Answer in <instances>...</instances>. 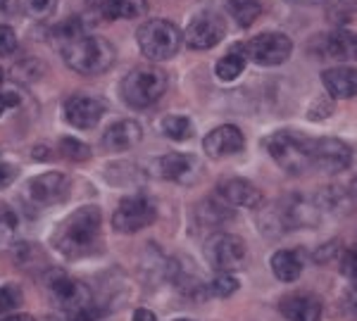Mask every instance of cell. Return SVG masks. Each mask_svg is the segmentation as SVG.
Returning a JSON list of instances; mask_svg holds the SVG:
<instances>
[{
    "label": "cell",
    "mask_w": 357,
    "mask_h": 321,
    "mask_svg": "<svg viewBox=\"0 0 357 321\" xmlns=\"http://www.w3.org/2000/svg\"><path fill=\"white\" fill-rule=\"evenodd\" d=\"M102 214L96 205H86L57 224L53 233V245L67 260H82L96 255L100 248Z\"/></svg>",
    "instance_id": "obj_1"
},
{
    "label": "cell",
    "mask_w": 357,
    "mask_h": 321,
    "mask_svg": "<svg viewBox=\"0 0 357 321\" xmlns=\"http://www.w3.org/2000/svg\"><path fill=\"white\" fill-rule=\"evenodd\" d=\"M60 53L69 70L86 74V77L107 72L117 57L114 45L105 36H91L86 31L60 41Z\"/></svg>",
    "instance_id": "obj_2"
},
{
    "label": "cell",
    "mask_w": 357,
    "mask_h": 321,
    "mask_svg": "<svg viewBox=\"0 0 357 321\" xmlns=\"http://www.w3.org/2000/svg\"><path fill=\"white\" fill-rule=\"evenodd\" d=\"M267 152L272 155V159L289 174H305L307 169H312V146L314 139L301 134L293 129H281L274 131L267 141Z\"/></svg>",
    "instance_id": "obj_3"
},
{
    "label": "cell",
    "mask_w": 357,
    "mask_h": 321,
    "mask_svg": "<svg viewBox=\"0 0 357 321\" xmlns=\"http://www.w3.org/2000/svg\"><path fill=\"white\" fill-rule=\"evenodd\" d=\"M167 74L153 65H141L131 70L122 79V98L129 107L136 110H146V107L155 105L167 91Z\"/></svg>",
    "instance_id": "obj_4"
},
{
    "label": "cell",
    "mask_w": 357,
    "mask_h": 321,
    "mask_svg": "<svg viewBox=\"0 0 357 321\" xmlns=\"http://www.w3.org/2000/svg\"><path fill=\"white\" fill-rule=\"evenodd\" d=\"M136 41L141 53L153 62H162L169 60L178 53L181 48V31L176 24H172L169 19H151L143 22L136 31Z\"/></svg>",
    "instance_id": "obj_5"
},
{
    "label": "cell",
    "mask_w": 357,
    "mask_h": 321,
    "mask_svg": "<svg viewBox=\"0 0 357 321\" xmlns=\"http://www.w3.org/2000/svg\"><path fill=\"white\" fill-rule=\"evenodd\" d=\"M205 257H207V262H210L212 269L224 272V274H231V272H238V269L245 267L248 248L238 236L227 233V231H220V233H215V236L207 238Z\"/></svg>",
    "instance_id": "obj_6"
},
{
    "label": "cell",
    "mask_w": 357,
    "mask_h": 321,
    "mask_svg": "<svg viewBox=\"0 0 357 321\" xmlns=\"http://www.w3.org/2000/svg\"><path fill=\"white\" fill-rule=\"evenodd\" d=\"M243 50V55L248 60H252L255 65L260 67H276V65H284L286 60L293 53V41L286 33L279 31H267L260 33V36L250 38L248 43L238 45Z\"/></svg>",
    "instance_id": "obj_7"
},
{
    "label": "cell",
    "mask_w": 357,
    "mask_h": 321,
    "mask_svg": "<svg viewBox=\"0 0 357 321\" xmlns=\"http://www.w3.org/2000/svg\"><path fill=\"white\" fill-rule=\"evenodd\" d=\"M158 219V210L155 203L146 196H129L122 198L112 214V226L119 233H136L148 228Z\"/></svg>",
    "instance_id": "obj_8"
},
{
    "label": "cell",
    "mask_w": 357,
    "mask_h": 321,
    "mask_svg": "<svg viewBox=\"0 0 357 321\" xmlns=\"http://www.w3.org/2000/svg\"><path fill=\"white\" fill-rule=\"evenodd\" d=\"M48 290L53 295V300L67 312H79V309L91 307V290L89 285H84L82 281L69 276L65 272H50L48 279Z\"/></svg>",
    "instance_id": "obj_9"
},
{
    "label": "cell",
    "mask_w": 357,
    "mask_h": 321,
    "mask_svg": "<svg viewBox=\"0 0 357 321\" xmlns=\"http://www.w3.org/2000/svg\"><path fill=\"white\" fill-rule=\"evenodd\" d=\"M29 198L33 205H41V208H53V205L65 203L72 191V183H69L67 174L62 171H45L41 176H33L26 186Z\"/></svg>",
    "instance_id": "obj_10"
},
{
    "label": "cell",
    "mask_w": 357,
    "mask_h": 321,
    "mask_svg": "<svg viewBox=\"0 0 357 321\" xmlns=\"http://www.w3.org/2000/svg\"><path fill=\"white\" fill-rule=\"evenodd\" d=\"M224 33H227V24H224L220 15L200 13L191 19L186 33H183V41L193 50H210L222 41Z\"/></svg>",
    "instance_id": "obj_11"
},
{
    "label": "cell",
    "mask_w": 357,
    "mask_h": 321,
    "mask_svg": "<svg viewBox=\"0 0 357 321\" xmlns=\"http://www.w3.org/2000/svg\"><path fill=\"white\" fill-rule=\"evenodd\" d=\"M353 164V150L341 139H314L312 167L324 174H338Z\"/></svg>",
    "instance_id": "obj_12"
},
{
    "label": "cell",
    "mask_w": 357,
    "mask_h": 321,
    "mask_svg": "<svg viewBox=\"0 0 357 321\" xmlns=\"http://www.w3.org/2000/svg\"><path fill=\"white\" fill-rule=\"evenodd\" d=\"M105 102L93 95H72L65 102L67 122L77 129H93V126L105 117Z\"/></svg>",
    "instance_id": "obj_13"
},
{
    "label": "cell",
    "mask_w": 357,
    "mask_h": 321,
    "mask_svg": "<svg viewBox=\"0 0 357 321\" xmlns=\"http://www.w3.org/2000/svg\"><path fill=\"white\" fill-rule=\"evenodd\" d=\"M243 146H245L243 134H241V129H238V126H234V124L217 126V129H212L210 134L205 136V141H203L205 152L210 155V157H215V159L241 152V150H243Z\"/></svg>",
    "instance_id": "obj_14"
},
{
    "label": "cell",
    "mask_w": 357,
    "mask_h": 321,
    "mask_svg": "<svg viewBox=\"0 0 357 321\" xmlns=\"http://www.w3.org/2000/svg\"><path fill=\"white\" fill-rule=\"evenodd\" d=\"M217 193L227 205L234 208H248V210H257L264 203L262 191L255 183L245 181V179H227L217 186Z\"/></svg>",
    "instance_id": "obj_15"
},
{
    "label": "cell",
    "mask_w": 357,
    "mask_h": 321,
    "mask_svg": "<svg viewBox=\"0 0 357 321\" xmlns=\"http://www.w3.org/2000/svg\"><path fill=\"white\" fill-rule=\"evenodd\" d=\"M198 171V159L193 155H183V152H169L155 162V174L160 179L167 181H176V183H188Z\"/></svg>",
    "instance_id": "obj_16"
},
{
    "label": "cell",
    "mask_w": 357,
    "mask_h": 321,
    "mask_svg": "<svg viewBox=\"0 0 357 321\" xmlns=\"http://www.w3.org/2000/svg\"><path fill=\"white\" fill-rule=\"evenodd\" d=\"M321 84H324L326 93L336 100H348L357 95V67H331V70L321 72Z\"/></svg>",
    "instance_id": "obj_17"
},
{
    "label": "cell",
    "mask_w": 357,
    "mask_h": 321,
    "mask_svg": "<svg viewBox=\"0 0 357 321\" xmlns=\"http://www.w3.org/2000/svg\"><path fill=\"white\" fill-rule=\"evenodd\" d=\"M143 139L141 124L134 119H122V122H114L110 129L102 134V148L110 152H124L138 146Z\"/></svg>",
    "instance_id": "obj_18"
},
{
    "label": "cell",
    "mask_w": 357,
    "mask_h": 321,
    "mask_svg": "<svg viewBox=\"0 0 357 321\" xmlns=\"http://www.w3.org/2000/svg\"><path fill=\"white\" fill-rule=\"evenodd\" d=\"M281 314L289 321H319L321 302L312 293H293L281 300Z\"/></svg>",
    "instance_id": "obj_19"
},
{
    "label": "cell",
    "mask_w": 357,
    "mask_h": 321,
    "mask_svg": "<svg viewBox=\"0 0 357 321\" xmlns=\"http://www.w3.org/2000/svg\"><path fill=\"white\" fill-rule=\"evenodd\" d=\"M321 53L333 60H357V33L355 31H333L321 43Z\"/></svg>",
    "instance_id": "obj_20"
},
{
    "label": "cell",
    "mask_w": 357,
    "mask_h": 321,
    "mask_svg": "<svg viewBox=\"0 0 357 321\" xmlns=\"http://www.w3.org/2000/svg\"><path fill=\"white\" fill-rule=\"evenodd\" d=\"M272 272L284 283L298 281L303 274V260L296 250H276L272 255Z\"/></svg>",
    "instance_id": "obj_21"
},
{
    "label": "cell",
    "mask_w": 357,
    "mask_h": 321,
    "mask_svg": "<svg viewBox=\"0 0 357 321\" xmlns=\"http://www.w3.org/2000/svg\"><path fill=\"white\" fill-rule=\"evenodd\" d=\"M148 13V0H110L100 15L105 19H138Z\"/></svg>",
    "instance_id": "obj_22"
},
{
    "label": "cell",
    "mask_w": 357,
    "mask_h": 321,
    "mask_svg": "<svg viewBox=\"0 0 357 321\" xmlns=\"http://www.w3.org/2000/svg\"><path fill=\"white\" fill-rule=\"evenodd\" d=\"M231 210H229V205L224 203H215V200H205V203H200L198 208H195V221H198V226L203 228H215V226H222L224 221L231 219Z\"/></svg>",
    "instance_id": "obj_23"
},
{
    "label": "cell",
    "mask_w": 357,
    "mask_h": 321,
    "mask_svg": "<svg viewBox=\"0 0 357 321\" xmlns=\"http://www.w3.org/2000/svg\"><path fill=\"white\" fill-rule=\"evenodd\" d=\"M227 10L236 24L243 29L255 24V19L262 15L260 0H227Z\"/></svg>",
    "instance_id": "obj_24"
},
{
    "label": "cell",
    "mask_w": 357,
    "mask_h": 321,
    "mask_svg": "<svg viewBox=\"0 0 357 321\" xmlns=\"http://www.w3.org/2000/svg\"><path fill=\"white\" fill-rule=\"evenodd\" d=\"M245 62H248V57L243 55V50L236 45L231 53H227L220 62H217L215 74L222 79V81H234V79H238L241 74H243Z\"/></svg>",
    "instance_id": "obj_25"
},
{
    "label": "cell",
    "mask_w": 357,
    "mask_h": 321,
    "mask_svg": "<svg viewBox=\"0 0 357 321\" xmlns=\"http://www.w3.org/2000/svg\"><path fill=\"white\" fill-rule=\"evenodd\" d=\"M160 129H162V134L169 141H188L193 136L191 119L183 117V114H169V117H165Z\"/></svg>",
    "instance_id": "obj_26"
},
{
    "label": "cell",
    "mask_w": 357,
    "mask_h": 321,
    "mask_svg": "<svg viewBox=\"0 0 357 321\" xmlns=\"http://www.w3.org/2000/svg\"><path fill=\"white\" fill-rule=\"evenodd\" d=\"M57 150H60V155H65L67 159H72V162H86L91 157V148L84 141L72 139V136H65L60 141V146H57Z\"/></svg>",
    "instance_id": "obj_27"
},
{
    "label": "cell",
    "mask_w": 357,
    "mask_h": 321,
    "mask_svg": "<svg viewBox=\"0 0 357 321\" xmlns=\"http://www.w3.org/2000/svg\"><path fill=\"white\" fill-rule=\"evenodd\" d=\"M22 13L33 17V19H48L55 13L57 0H20Z\"/></svg>",
    "instance_id": "obj_28"
},
{
    "label": "cell",
    "mask_w": 357,
    "mask_h": 321,
    "mask_svg": "<svg viewBox=\"0 0 357 321\" xmlns=\"http://www.w3.org/2000/svg\"><path fill=\"white\" fill-rule=\"evenodd\" d=\"M17 224H20V219H17L15 212L10 210L8 205H0V243L3 245H8L15 240Z\"/></svg>",
    "instance_id": "obj_29"
},
{
    "label": "cell",
    "mask_w": 357,
    "mask_h": 321,
    "mask_svg": "<svg viewBox=\"0 0 357 321\" xmlns=\"http://www.w3.org/2000/svg\"><path fill=\"white\" fill-rule=\"evenodd\" d=\"M207 290H210V295H215V297H229L238 290V281H236L231 274L220 272L210 283H207Z\"/></svg>",
    "instance_id": "obj_30"
},
{
    "label": "cell",
    "mask_w": 357,
    "mask_h": 321,
    "mask_svg": "<svg viewBox=\"0 0 357 321\" xmlns=\"http://www.w3.org/2000/svg\"><path fill=\"white\" fill-rule=\"evenodd\" d=\"M22 302V288L15 283H5L0 285V314L10 312Z\"/></svg>",
    "instance_id": "obj_31"
},
{
    "label": "cell",
    "mask_w": 357,
    "mask_h": 321,
    "mask_svg": "<svg viewBox=\"0 0 357 321\" xmlns=\"http://www.w3.org/2000/svg\"><path fill=\"white\" fill-rule=\"evenodd\" d=\"M338 267H341L343 276L350 279L357 285V250L355 248L341 252V265H338Z\"/></svg>",
    "instance_id": "obj_32"
},
{
    "label": "cell",
    "mask_w": 357,
    "mask_h": 321,
    "mask_svg": "<svg viewBox=\"0 0 357 321\" xmlns=\"http://www.w3.org/2000/svg\"><path fill=\"white\" fill-rule=\"evenodd\" d=\"M17 50V36L10 26H0V55H10Z\"/></svg>",
    "instance_id": "obj_33"
},
{
    "label": "cell",
    "mask_w": 357,
    "mask_h": 321,
    "mask_svg": "<svg viewBox=\"0 0 357 321\" xmlns=\"http://www.w3.org/2000/svg\"><path fill=\"white\" fill-rule=\"evenodd\" d=\"M20 105V95L17 93H8V91H0V117H3L8 110Z\"/></svg>",
    "instance_id": "obj_34"
},
{
    "label": "cell",
    "mask_w": 357,
    "mask_h": 321,
    "mask_svg": "<svg viewBox=\"0 0 357 321\" xmlns=\"http://www.w3.org/2000/svg\"><path fill=\"white\" fill-rule=\"evenodd\" d=\"M13 179H15V167H10V164H0V188H5Z\"/></svg>",
    "instance_id": "obj_35"
},
{
    "label": "cell",
    "mask_w": 357,
    "mask_h": 321,
    "mask_svg": "<svg viewBox=\"0 0 357 321\" xmlns=\"http://www.w3.org/2000/svg\"><path fill=\"white\" fill-rule=\"evenodd\" d=\"M134 321H158V317L151 312V309H136L134 312Z\"/></svg>",
    "instance_id": "obj_36"
},
{
    "label": "cell",
    "mask_w": 357,
    "mask_h": 321,
    "mask_svg": "<svg viewBox=\"0 0 357 321\" xmlns=\"http://www.w3.org/2000/svg\"><path fill=\"white\" fill-rule=\"evenodd\" d=\"M345 307H348L353 314H357V285H355L353 290H350L348 297H345Z\"/></svg>",
    "instance_id": "obj_37"
},
{
    "label": "cell",
    "mask_w": 357,
    "mask_h": 321,
    "mask_svg": "<svg viewBox=\"0 0 357 321\" xmlns=\"http://www.w3.org/2000/svg\"><path fill=\"white\" fill-rule=\"evenodd\" d=\"M0 321H36L31 314H10V317H3Z\"/></svg>",
    "instance_id": "obj_38"
},
{
    "label": "cell",
    "mask_w": 357,
    "mask_h": 321,
    "mask_svg": "<svg viewBox=\"0 0 357 321\" xmlns=\"http://www.w3.org/2000/svg\"><path fill=\"white\" fill-rule=\"evenodd\" d=\"M86 3H89L91 8H96V10H102L107 3H110V0H86Z\"/></svg>",
    "instance_id": "obj_39"
},
{
    "label": "cell",
    "mask_w": 357,
    "mask_h": 321,
    "mask_svg": "<svg viewBox=\"0 0 357 321\" xmlns=\"http://www.w3.org/2000/svg\"><path fill=\"white\" fill-rule=\"evenodd\" d=\"M350 193H353V198L357 200V176L353 179V183H350Z\"/></svg>",
    "instance_id": "obj_40"
},
{
    "label": "cell",
    "mask_w": 357,
    "mask_h": 321,
    "mask_svg": "<svg viewBox=\"0 0 357 321\" xmlns=\"http://www.w3.org/2000/svg\"><path fill=\"white\" fill-rule=\"evenodd\" d=\"M8 8V0H0V10H5Z\"/></svg>",
    "instance_id": "obj_41"
},
{
    "label": "cell",
    "mask_w": 357,
    "mask_h": 321,
    "mask_svg": "<svg viewBox=\"0 0 357 321\" xmlns=\"http://www.w3.org/2000/svg\"><path fill=\"white\" fill-rule=\"evenodd\" d=\"M298 3H310V5H312V3H319V0H298Z\"/></svg>",
    "instance_id": "obj_42"
},
{
    "label": "cell",
    "mask_w": 357,
    "mask_h": 321,
    "mask_svg": "<svg viewBox=\"0 0 357 321\" xmlns=\"http://www.w3.org/2000/svg\"><path fill=\"white\" fill-rule=\"evenodd\" d=\"M3 79H5V72H3V67H0V84H3Z\"/></svg>",
    "instance_id": "obj_43"
},
{
    "label": "cell",
    "mask_w": 357,
    "mask_h": 321,
    "mask_svg": "<svg viewBox=\"0 0 357 321\" xmlns=\"http://www.w3.org/2000/svg\"><path fill=\"white\" fill-rule=\"evenodd\" d=\"M174 321H191V319H174Z\"/></svg>",
    "instance_id": "obj_44"
}]
</instances>
